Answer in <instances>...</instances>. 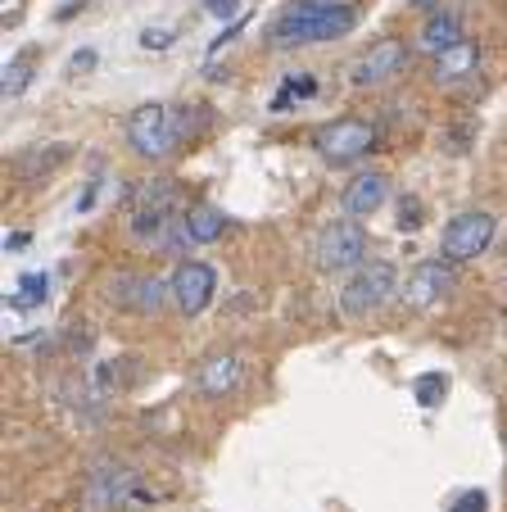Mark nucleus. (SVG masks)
I'll use <instances>...</instances> for the list:
<instances>
[{"instance_id":"nucleus-31","label":"nucleus","mask_w":507,"mask_h":512,"mask_svg":"<svg viewBox=\"0 0 507 512\" xmlns=\"http://www.w3.org/2000/svg\"><path fill=\"white\" fill-rule=\"evenodd\" d=\"M28 245V232H14V236H5V250H23Z\"/></svg>"},{"instance_id":"nucleus-8","label":"nucleus","mask_w":507,"mask_h":512,"mask_svg":"<svg viewBox=\"0 0 507 512\" xmlns=\"http://www.w3.org/2000/svg\"><path fill=\"white\" fill-rule=\"evenodd\" d=\"M494 232H498L494 213L467 209V213H458V218H449V227H444V236H440V254L453 263H471L494 245Z\"/></svg>"},{"instance_id":"nucleus-18","label":"nucleus","mask_w":507,"mask_h":512,"mask_svg":"<svg viewBox=\"0 0 507 512\" xmlns=\"http://www.w3.org/2000/svg\"><path fill=\"white\" fill-rule=\"evenodd\" d=\"M222 232H227V213L218 209V204H195V209H186V236H191V245H213L222 241Z\"/></svg>"},{"instance_id":"nucleus-23","label":"nucleus","mask_w":507,"mask_h":512,"mask_svg":"<svg viewBox=\"0 0 507 512\" xmlns=\"http://www.w3.org/2000/svg\"><path fill=\"white\" fill-rule=\"evenodd\" d=\"M421 223H426V204L417 200V195H403L399 200V218H394V227H399V232H421Z\"/></svg>"},{"instance_id":"nucleus-17","label":"nucleus","mask_w":507,"mask_h":512,"mask_svg":"<svg viewBox=\"0 0 507 512\" xmlns=\"http://www.w3.org/2000/svg\"><path fill=\"white\" fill-rule=\"evenodd\" d=\"M68 155H73V145H68V141L32 145V150H23V155H19V164H14V168H19V177H23V182H41V177H50V173H55V168L64 164Z\"/></svg>"},{"instance_id":"nucleus-14","label":"nucleus","mask_w":507,"mask_h":512,"mask_svg":"<svg viewBox=\"0 0 507 512\" xmlns=\"http://www.w3.org/2000/svg\"><path fill=\"white\" fill-rule=\"evenodd\" d=\"M458 41H467L462 19H458V14H449V10H435V14H426L421 32L412 37V50H417V55H426V59H440L444 50H453Z\"/></svg>"},{"instance_id":"nucleus-26","label":"nucleus","mask_w":507,"mask_h":512,"mask_svg":"<svg viewBox=\"0 0 507 512\" xmlns=\"http://www.w3.org/2000/svg\"><path fill=\"white\" fill-rule=\"evenodd\" d=\"M204 10H209L213 19H236V14H240V0H204Z\"/></svg>"},{"instance_id":"nucleus-15","label":"nucleus","mask_w":507,"mask_h":512,"mask_svg":"<svg viewBox=\"0 0 507 512\" xmlns=\"http://www.w3.org/2000/svg\"><path fill=\"white\" fill-rule=\"evenodd\" d=\"M480 73V41H458L453 50H444L440 59H431V82L435 87H458V82Z\"/></svg>"},{"instance_id":"nucleus-19","label":"nucleus","mask_w":507,"mask_h":512,"mask_svg":"<svg viewBox=\"0 0 507 512\" xmlns=\"http://www.w3.org/2000/svg\"><path fill=\"white\" fill-rule=\"evenodd\" d=\"M32 68H37V50H19V55L5 64V73H0V96H5V100L23 96V91L32 87V78H37Z\"/></svg>"},{"instance_id":"nucleus-4","label":"nucleus","mask_w":507,"mask_h":512,"mask_svg":"<svg viewBox=\"0 0 507 512\" xmlns=\"http://www.w3.org/2000/svg\"><path fill=\"white\" fill-rule=\"evenodd\" d=\"M399 268L385 259H367L363 268L349 272L345 290H340V313H345L349 322H363L372 318V313H381L385 304L399 295Z\"/></svg>"},{"instance_id":"nucleus-12","label":"nucleus","mask_w":507,"mask_h":512,"mask_svg":"<svg viewBox=\"0 0 507 512\" xmlns=\"http://www.w3.org/2000/svg\"><path fill=\"white\" fill-rule=\"evenodd\" d=\"M168 286H173L177 309H182L186 318H195V313H204L213 304V295H218V272L200 259H186V263H177V272L168 277Z\"/></svg>"},{"instance_id":"nucleus-1","label":"nucleus","mask_w":507,"mask_h":512,"mask_svg":"<svg viewBox=\"0 0 507 512\" xmlns=\"http://www.w3.org/2000/svg\"><path fill=\"white\" fill-rule=\"evenodd\" d=\"M358 28V10L345 0H295L272 19L268 41L277 50L299 46H322V41H340Z\"/></svg>"},{"instance_id":"nucleus-21","label":"nucleus","mask_w":507,"mask_h":512,"mask_svg":"<svg viewBox=\"0 0 507 512\" xmlns=\"http://www.w3.org/2000/svg\"><path fill=\"white\" fill-rule=\"evenodd\" d=\"M313 91H317V82L308 78V73H299V78H286V82H281V91H277V100H272V114H286L290 100H308Z\"/></svg>"},{"instance_id":"nucleus-25","label":"nucleus","mask_w":507,"mask_h":512,"mask_svg":"<svg viewBox=\"0 0 507 512\" xmlns=\"http://www.w3.org/2000/svg\"><path fill=\"white\" fill-rule=\"evenodd\" d=\"M173 37H177L173 28H145L141 32V50H168L173 46Z\"/></svg>"},{"instance_id":"nucleus-28","label":"nucleus","mask_w":507,"mask_h":512,"mask_svg":"<svg viewBox=\"0 0 507 512\" xmlns=\"http://www.w3.org/2000/svg\"><path fill=\"white\" fill-rule=\"evenodd\" d=\"M109 512H150V499H145V494H136V499H123L118 508H109Z\"/></svg>"},{"instance_id":"nucleus-13","label":"nucleus","mask_w":507,"mask_h":512,"mask_svg":"<svg viewBox=\"0 0 507 512\" xmlns=\"http://www.w3.org/2000/svg\"><path fill=\"white\" fill-rule=\"evenodd\" d=\"M240 381H245V354L240 349H213L195 368V390L204 399H231L240 390Z\"/></svg>"},{"instance_id":"nucleus-20","label":"nucleus","mask_w":507,"mask_h":512,"mask_svg":"<svg viewBox=\"0 0 507 512\" xmlns=\"http://www.w3.org/2000/svg\"><path fill=\"white\" fill-rule=\"evenodd\" d=\"M50 295V277L46 272H28L19 277V295H10V309H32V304H46Z\"/></svg>"},{"instance_id":"nucleus-2","label":"nucleus","mask_w":507,"mask_h":512,"mask_svg":"<svg viewBox=\"0 0 507 512\" xmlns=\"http://www.w3.org/2000/svg\"><path fill=\"white\" fill-rule=\"evenodd\" d=\"M182 218L186 213H182V186H177V177H145L127 195V232H132L136 245L168 250Z\"/></svg>"},{"instance_id":"nucleus-5","label":"nucleus","mask_w":507,"mask_h":512,"mask_svg":"<svg viewBox=\"0 0 507 512\" xmlns=\"http://www.w3.org/2000/svg\"><path fill=\"white\" fill-rule=\"evenodd\" d=\"M313 263H317V272H326V277L363 268L367 263V227L358 223V218L326 223L313 241Z\"/></svg>"},{"instance_id":"nucleus-24","label":"nucleus","mask_w":507,"mask_h":512,"mask_svg":"<svg viewBox=\"0 0 507 512\" xmlns=\"http://www.w3.org/2000/svg\"><path fill=\"white\" fill-rule=\"evenodd\" d=\"M449 512H489V494H485V490H467V494H458Z\"/></svg>"},{"instance_id":"nucleus-9","label":"nucleus","mask_w":507,"mask_h":512,"mask_svg":"<svg viewBox=\"0 0 507 512\" xmlns=\"http://www.w3.org/2000/svg\"><path fill=\"white\" fill-rule=\"evenodd\" d=\"M453 290H458V263L453 259H421L417 268L403 277V304L408 309H417V313H426V309H435L440 300H449Z\"/></svg>"},{"instance_id":"nucleus-29","label":"nucleus","mask_w":507,"mask_h":512,"mask_svg":"<svg viewBox=\"0 0 507 512\" xmlns=\"http://www.w3.org/2000/svg\"><path fill=\"white\" fill-rule=\"evenodd\" d=\"M444 0H408V10H417V14H435Z\"/></svg>"},{"instance_id":"nucleus-3","label":"nucleus","mask_w":507,"mask_h":512,"mask_svg":"<svg viewBox=\"0 0 507 512\" xmlns=\"http://www.w3.org/2000/svg\"><path fill=\"white\" fill-rule=\"evenodd\" d=\"M127 145H132L136 159H168L173 150H182V123H177V109L173 105H159V100H145L127 114Z\"/></svg>"},{"instance_id":"nucleus-27","label":"nucleus","mask_w":507,"mask_h":512,"mask_svg":"<svg viewBox=\"0 0 507 512\" xmlns=\"http://www.w3.org/2000/svg\"><path fill=\"white\" fill-rule=\"evenodd\" d=\"M240 28H245V19H231V28H227V32H222V37H218V41H213V46H209V55H218V50H222V46H231V41H236V37H240Z\"/></svg>"},{"instance_id":"nucleus-30","label":"nucleus","mask_w":507,"mask_h":512,"mask_svg":"<svg viewBox=\"0 0 507 512\" xmlns=\"http://www.w3.org/2000/svg\"><path fill=\"white\" fill-rule=\"evenodd\" d=\"M91 64H96V55H91V50H82V55L68 59V68H73V73H77V68H91Z\"/></svg>"},{"instance_id":"nucleus-22","label":"nucleus","mask_w":507,"mask_h":512,"mask_svg":"<svg viewBox=\"0 0 507 512\" xmlns=\"http://www.w3.org/2000/svg\"><path fill=\"white\" fill-rule=\"evenodd\" d=\"M444 390H449V377H440V372H421V377L412 381V395H417L421 408H435L444 399Z\"/></svg>"},{"instance_id":"nucleus-10","label":"nucleus","mask_w":507,"mask_h":512,"mask_svg":"<svg viewBox=\"0 0 507 512\" xmlns=\"http://www.w3.org/2000/svg\"><path fill=\"white\" fill-rule=\"evenodd\" d=\"M408 59H412V46H403L399 37H376L372 46L349 64V82H354L358 91L385 87V82H394L403 68H408Z\"/></svg>"},{"instance_id":"nucleus-16","label":"nucleus","mask_w":507,"mask_h":512,"mask_svg":"<svg viewBox=\"0 0 507 512\" xmlns=\"http://www.w3.org/2000/svg\"><path fill=\"white\" fill-rule=\"evenodd\" d=\"M385 200H390V177L385 173H358L354 182L345 186V195H340L349 218H372Z\"/></svg>"},{"instance_id":"nucleus-11","label":"nucleus","mask_w":507,"mask_h":512,"mask_svg":"<svg viewBox=\"0 0 507 512\" xmlns=\"http://www.w3.org/2000/svg\"><path fill=\"white\" fill-rule=\"evenodd\" d=\"M141 494V476L127 463H96L82 481V508L87 512H109L123 499H136Z\"/></svg>"},{"instance_id":"nucleus-6","label":"nucleus","mask_w":507,"mask_h":512,"mask_svg":"<svg viewBox=\"0 0 507 512\" xmlns=\"http://www.w3.org/2000/svg\"><path fill=\"white\" fill-rule=\"evenodd\" d=\"M313 145L331 168H345L358 164L367 150H376V127L367 118H331L326 127L313 132Z\"/></svg>"},{"instance_id":"nucleus-7","label":"nucleus","mask_w":507,"mask_h":512,"mask_svg":"<svg viewBox=\"0 0 507 512\" xmlns=\"http://www.w3.org/2000/svg\"><path fill=\"white\" fill-rule=\"evenodd\" d=\"M105 300L123 313L150 318V313H159L163 304L173 300V286L159 281V277H150V272H114V277L105 281Z\"/></svg>"}]
</instances>
